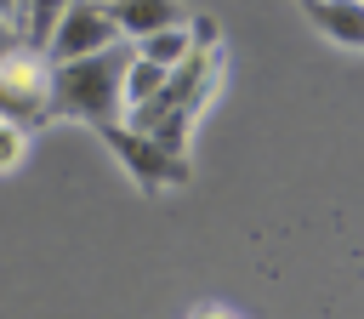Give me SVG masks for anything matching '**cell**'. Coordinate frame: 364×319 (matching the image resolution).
I'll use <instances>...</instances> for the list:
<instances>
[{"mask_svg": "<svg viewBox=\"0 0 364 319\" xmlns=\"http://www.w3.org/2000/svg\"><path fill=\"white\" fill-rule=\"evenodd\" d=\"M97 137H102V142H108V154L125 165V177H131V182H142L148 194H159V188H182V182L193 177L188 154H171L165 142H154L148 131H136V125H125V120L97 125Z\"/></svg>", "mask_w": 364, "mask_h": 319, "instance_id": "2", "label": "cell"}, {"mask_svg": "<svg viewBox=\"0 0 364 319\" xmlns=\"http://www.w3.org/2000/svg\"><path fill=\"white\" fill-rule=\"evenodd\" d=\"M23 160V125L17 120H0V171H11Z\"/></svg>", "mask_w": 364, "mask_h": 319, "instance_id": "10", "label": "cell"}, {"mask_svg": "<svg viewBox=\"0 0 364 319\" xmlns=\"http://www.w3.org/2000/svg\"><path fill=\"white\" fill-rule=\"evenodd\" d=\"M193 319H233V313H228V308H199Z\"/></svg>", "mask_w": 364, "mask_h": 319, "instance_id": "13", "label": "cell"}, {"mask_svg": "<svg viewBox=\"0 0 364 319\" xmlns=\"http://www.w3.org/2000/svg\"><path fill=\"white\" fill-rule=\"evenodd\" d=\"M63 6H68V0H23V46H34V51H40Z\"/></svg>", "mask_w": 364, "mask_h": 319, "instance_id": "9", "label": "cell"}, {"mask_svg": "<svg viewBox=\"0 0 364 319\" xmlns=\"http://www.w3.org/2000/svg\"><path fill=\"white\" fill-rule=\"evenodd\" d=\"M165 74H171V68H159V63H148V57H136V51H131V63H125V80H119V97H125V108L148 103V97L165 85Z\"/></svg>", "mask_w": 364, "mask_h": 319, "instance_id": "8", "label": "cell"}, {"mask_svg": "<svg viewBox=\"0 0 364 319\" xmlns=\"http://www.w3.org/2000/svg\"><path fill=\"white\" fill-rule=\"evenodd\" d=\"M108 11H114V28H119L125 40L154 34V28H165V23H188L182 0H108Z\"/></svg>", "mask_w": 364, "mask_h": 319, "instance_id": "6", "label": "cell"}, {"mask_svg": "<svg viewBox=\"0 0 364 319\" xmlns=\"http://www.w3.org/2000/svg\"><path fill=\"white\" fill-rule=\"evenodd\" d=\"M131 63V40H114L102 51L51 63L46 74V120H85V125H114L125 114L119 80Z\"/></svg>", "mask_w": 364, "mask_h": 319, "instance_id": "1", "label": "cell"}, {"mask_svg": "<svg viewBox=\"0 0 364 319\" xmlns=\"http://www.w3.org/2000/svg\"><path fill=\"white\" fill-rule=\"evenodd\" d=\"M0 17H6L17 34H23V0H0Z\"/></svg>", "mask_w": 364, "mask_h": 319, "instance_id": "11", "label": "cell"}, {"mask_svg": "<svg viewBox=\"0 0 364 319\" xmlns=\"http://www.w3.org/2000/svg\"><path fill=\"white\" fill-rule=\"evenodd\" d=\"M131 51L148 57V63H159V68H176V63L193 51V40H188V23H165V28H154V34H136Z\"/></svg>", "mask_w": 364, "mask_h": 319, "instance_id": "7", "label": "cell"}, {"mask_svg": "<svg viewBox=\"0 0 364 319\" xmlns=\"http://www.w3.org/2000/svg\"><path fill=\"white\" fill-rule=\"evenodd\" d=\"M46 74L51 63L34 51V46H6L0 51V120H17V125H40L46 120Z\"/></svg>", "mask_w": 364, "mask_h": 319, "instance_id": "4", "label": "cell"}, {"mask_svg": "<svg viewBox=\"0 0 364 319\" xmlns=\"http://www.w3.org/2000/svg\"><path fill=\"white\" fill-rule=\"evenodd\" d=\"M296 6L318 34H330L336 46L364 51V0H296Z\"/></svg>", "mask_w": 364, "mask_h": 319, "instance_id": "5", "label": "cell"}, {"mask_svg": "<svg viewBox=\"0 0 364 319\" xmlns=\"http://www.w3.org/2000/svg\"><path fill=\"white\" fill-rule=\"evenodd\" d=\"M114 40H125V34L114 28L108 0H68V6L57 11V23H51L40 57H46V63H68V57L102 51V46H114Z\"/></svg>", "mask_w": 364, "mask_h": 319, "instance_id": "3", "label": "cell"}, {"mask_svg": "<svg viewBox=\"0 0 364 319\" xmlns=\"http://www.w3.org/2000/svg\"><path fill=\"white\" fill-rule=\"evenodd\" d=\"M17 40H23V34H17V28H11L6 17H0V51H6V46H17Z\"/></svg>", "mask_w": 364, "mask_h": 319, "instance_id": "12", "label": "cell"}]
</instances>
